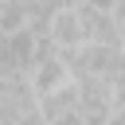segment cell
<instances>
[{"instance_id": "obj_1", "label": "cell", "mask_w": 125, "mask_h": 125, "mask_svg": "<svg viewBox=\"0 0 125 125\" xmlns=\"http://www.w3.org/2000/svg\"><path fill=\"white\" fill-rule=\"evenodd\" d=\"M47 31H51V39L59 43V51H74V47H82L90 35H86V16H82V8L78 4H59L51 16H47Z\"/></svg>"}]
</instances>
